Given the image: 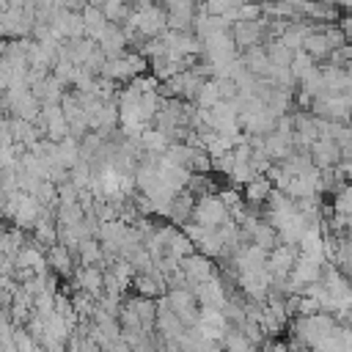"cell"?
I'll return each instance as SVG.
<instances>
[{
  "label": "cell",
  "instance_id": "cell-1",
  "mask_svg": "<svg viewBox=\"0 0 352 352\" xmlns=\"http://www.w3.org/2000/svg\"><path fill=\"white\" fill-rule=\"evenodd\" d=\"M341 30H344V36H346V41L352 38V14L346 16V19H341Z\"/></svg>",
  "mask_w": 352,
  "mask_h": 352
}]
</instances>
